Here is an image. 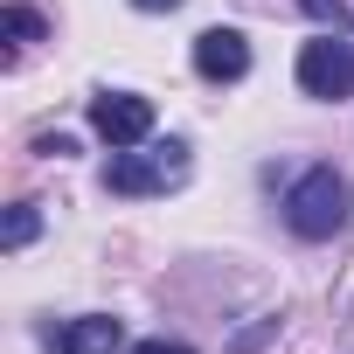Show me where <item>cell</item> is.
<instances>
[{"label":"cell","instance_id":"obj_1","mask_svg":"<svg viewBox=\"0 0 354 354\" xmlns=\"http://www.w3.org/2000/svg\"><path fill=\"white\" fill-rule=\"evenodd\" d=\"M347 209H354V188L340 181L333 167H306L292 181V195H285V223L306 243H326L333 230H347Z\"/></svg>","mask_w":354,"mask_h":354},{"label":"cell","instance_id":"obj_2","mask_svg":"<svg viewBox=\"0 0 354 354\" xmlns=\"http://www.w3.org/2000/svg\"><path fill=\"white\" fill-rule=\"evenodd\" d=\"M188 181V146L181 139H167V146H118L111 167H104V188L111 195H167V188H181Z\"/></svg>","mask_w":354,"mask_h":354},{"label":"cell","instance_id":"obj_3","mask_svg":"<svg viewBox=\"0 0 354 354\" xmlns=\"http://www.w3.org/2000/svg\"><path fill=\"white\" fill-rule=\"evenodd\" d=\"M299 91H306V97H326V104L354 97V42L313 35V42L299 49Z\"/></svg>","mask_w":354,"mask_h":354},{"label":"cell","instance_id":"obj_4","mask_svg":"<svg viewBox=\"0 0 354 354\" xmlns=\"http://www.w3.org/2000/svg\"><path fill=\"white\" fill-rule=\"evenodd\" d=\"M91 132L118 153V146H146L153 139V104L139 91H97L91 97Z\"/></svg>","mask_w":354,"mask_h":354},{"label":"cell","instance_id":"obj_5","mask_svg":"<svg viewBox=\"0 0 354 354\" xmlns=\"http://www.w3.org/2000/svg\"><path fill=\"white\" fill-rule=\"evenodd\" d=\"M195 70H202L209 84H236V77L250 70L243 28H202V35H195Z\"/></svg>","mask_w":354,"mask_h":354},{"label":"cell","instance_id":"obj_6","mask_svg":"<svg viewBox=\"0 0 354 354\" xmlns=\"http://www.w3.org/2000/svg\"><path fill=\"white\" fill-rule=\"evenodd\" d=\"M56 347H63V354H118V347H125V326H118L111 313H84V319H70V326L56 333Z\"/></svg>","mask_w":354,"mask_h":354},{"label":"cell","instance_id":"obj_7","mask_svg":"<svg viewBox=\"0 0 354 354\" xmlns=\"http://www.w3.org/2000/svg\"><path fill=\"white\" fill-rule=\"evenodd\" d=\"M0 28H8V56L28 49V42H42V15H35V8H8V15H0Z\"/></svg>","mask_w":354,"mask_h":354},{"label":"cell","instance_id":"obj_8","mask_svg":"<svg viewBox=\"0 0 354 354\" xmlns=\"http://www.w3.org/2000/svg\"><path fill=\"white\" fill-rule=\"evenodd\" d=\"M35 230H42L35 202H15V209H8V236H0V243H8V250H28V243H35Z\"/></svg>","mask_w":354,"mask_h":354},{"label":"cell","instance_id":"obj_9","mask_svg":"<svg viewBox=\"0 0 354 354\" xmlns=\"http://www.w3.org/2000/svg\"><path fill=\"white\" fill-rule=\"evenodd\" d=\"M132 354H195V347H188V340H139Z\"/></svg>","mask_w":354,"mask_h":354},{"label":"cell","instance_id":"obj_10","mask_svg":"<svg viewBox=\"0 0 354 354\" xmlns=\"http://www.w3.org/2000/svg\"><path fill=\"white\" fill-rule=\"evenodd\" d=\"M306 8H313V15H319V21H333V28H340V21H347V15H340V0H306Z\"/></svg>","mask_w":354,"mask_h":354},{"label":"cell","instance_id":"obj_11","mask_svg":"<svg viewBox=\"0 0 354 354\" xmlns=\"http://www.w3.org/2000/svg\"><path fill=\"white\" fill-rule=\"evenodd\" d=\"M132 8H139V15H174L181 0H132Z\"/></svg>","mask_w":354,"mask_h":354}]
</instances>
